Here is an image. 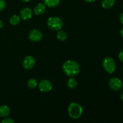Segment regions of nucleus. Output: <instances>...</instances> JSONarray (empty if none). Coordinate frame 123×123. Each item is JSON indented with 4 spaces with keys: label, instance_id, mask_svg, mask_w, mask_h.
<instances>
[{
    "label": "nucleus",
    "instance_id": "dca6fc26",
    "mask_svg": "<svg viewBox=\"0 0 123 123\" xmlns=\"http://www.w3.org/2000/svg\"><path fill=\"white\" fill-rule=\"evenodd\" d=\"M20 21V18L18 15H13L10 18L9 20V22L12 25H16L19 24Z\"/></svg>",
    "mask_w": 123,
    "mask_h": 123
},
{
    "label": "nucleus",
    "instance_id": "7ed1b4c3",
    "mask_svg": "<svg viewBox=\"0 0 123 123\" xmlns=\"http://www.w3.org/2000/svg\"><path fill=\"white\" fill-rule=\"evenodd\" d=\"M48 26L50 30L53 31H58L62 27L63 23L62 20L58 17H50L48 20Z\"/></svg>",
    "mask_w": 123,
    "mask_h": 123
},
{
    "label": "nucleus",
    "instance_id": "20e7f679",
    "mask_svg": "<svg viewBox=\"0 0 123 123\" xmlns=\"http://www.w3.org/2000/svg\"><path fill=\"white\" fill-rule=\"evenodd\" d=\"M103 68L106 72L109 73H113L116 69V63L112 58L106 57L103 59L102 62Z\"/></svg>",
    "mask_w": 123,
    "mask_h": 123
},
{
    "label": "nucleus",
    "instance_id": "a211bd4d",
    "mask_svg": "<svg viewBox=\"0 0 123 123\" xmlns=\"http://www.w3.org/2000/svg\"><path fill=\"white\" fill-rule=\"evenodd\" d=\"M2 123H14V121L11 118H6L1 121Z\"/></svg>",
    "mask_w": 123,
    "mask_h": 123
},
{
    "label": "nucleus",
    "instance_id": "f03ea898",
    "mask_svg": "<svg viewBox=\"0 0 123 123\" xmlns=\"http://www.w3.org/2000/svg\"><path fill=\"white\" fill-rule=\"evenodd\" d=\"M83 112L82 107L77 103H71L68 108L69 116L73 119H78L80 117Z\"/></svg>",
    "mask_w": 123,
    "mask_h": 123
},
{
    "label": "nucleus",
    "instance_id": "423d86ee",
    "mask_svg": "<svg viewBox=\"0 0 123 123\" xmlns=\"http://www.w3.org/2000/svg\"><path fill=\"white\" fill-rule=\"evenodd\" d=\"M30 40L34 42H40L43 38V34L38 30H32L30 32L28 35Z\"/></svg>",
    "mask_w": 123,
    "mask_h": 123
},
{
    "label": "nucleus",
    "instance_id": "5701e85b",
    "mask_svg": "<svg viewBox=\"0 0 123 123\" xmlns=\"http://www.w3.org/2000/svg\"><path fill=\"white\" fill-rule=\"evenodd\" d=\"M120 99H121V100H122L123 102V91L121 92V94H120Z\"/></svg>",
    "mask_w": 123,
    "mask_h": 123
},
{
    "label": "nucleus",
    "instance_id": "bb28decb",
    "mask_svg": "<svg viewBox=\"0 0 123 123\" xmlns=\"http://www.w3.org/2000/svg\"></svg>",
    "mask_w": 123,
    "mask_h": 123
},
{
    "label": "nucleus",
    "instance_id": "ddd939ff",
    "mask_svg": "<svg viewBox=\"0 0 123 123\" xmlns=\"http://www.w3.org/2000/svg\"><path fill=\"white\" fill-rule=\"evenodd\" d=\"M115 0H102V6L103 8L108 9L112 7L114 5Z\"/></svg>",
    "mask_w": 123,
    "mask_h": 123
},
{
    "label": "nucleus",
    "instance_id": "4be33fe9",
    "mask_svg": "<svg viewBox=\"0 0 123 123\" xmlns=\"http://www.w3.org/2000/svg\"><path fill=\"white\" fill-rule=\"evenodd\" d=\"M96 0H85V2H88V3H92V2H94Z\"/></svg>",
    "mask_w": 123,
    "mask_h": 123
},
{
    "label": "nucleus",
    "instance_id": "9d476101",
    "mask_svg": "<svg viewBox=\"0 0 123 123\" xmlns=\"http://www.w3.org/2000/svg\"><path fill=\"white\" fill-rule=\"evenodd\" d=\"M46 11V5L44 4L39 3L35 7L34 12L36 15H41Z\"/></svg>",
    "mask_w": 123,
    "mask_h": 123
},
{
    "label": "nucleus",
    "instance_id": "9b49d317",
    "mask_svg": "<svg viewBox=\"0 0 123 123\" xmlns=\"http://www.w3.org/2000/svg\"><path fill=\"white\" fill-rule=\"evenodd\" d=\"M10 113V109L8 106L2 105L0 106V117L5 118L8 116Z\"/></svg>",
    "mask_w": 123,
    "mask_h": 123
},
{
    "label": "nucleus",
    "instance_id": "f257e3e1",
    "mask_svg": "<svg viewBox=\"0 0 123 123\" xmlns=\"http://www.w3.org/2000/svg\"><path fill=\"white\" fill-rule=\"evenodd\" d=\"M62 70L64 73L70 77L77 75L80 72V66L78 62L73 60H68L62 65Z\"/></svg>",
    "mask_w": 123,
    "mask_h": 123
},
{
    "label": "nucleus",
    "instance_id": "2eb2a0df",
    "mask_svg": "<svg viewBox=\"0 0 123 123\" xmlns=\"http://www.w3.org/2000/svg\"><path fill=\"white\" fill-rule=\"evenodd\" d=\"M56 37L58 40H60V41H65L67 40V35L66 32L64 31H62V30H58L57 32V34H56Z\"/></svg>",
    "mask_w": 123,
    "mask_h": 123
},
{
    "label": "nucleus",
    "instance_id": "4468645a",
    "mask_svg": "<svg viewBox=\"0 0 123 123\" xmlns=\"http://www.w3.org/2000/svg\"><path fill=\"white\" fill-rule=\"evenodd\" d=\"M77 85H78V82L74 78H72V77L69 78L67 82V86L70 89L74 88L77 86Z\"/></svg>",
    "mask_w": 123,
    "mask_h": 123
},
{
    "label": "nucleus",
    "instance_id": "39448f33",
    "mask_svg": "<svg viewBox=\"0 0 123 123\" xmlns=\"http://www.w3.org/2000/svg\"><path fill=\"white\" fill-rule=\"evenodd\" d=\"M109 85L113 91H118L123 88V82L118 78H112L109 80Z\"/></svg>",
    "mask_w": 123,
    "mask_h": 123
},
{
    "label": "nucleus",
    "instance_id": "6ab92c4d",
    "mask_svg": "<svg viewBox=\"0 0 123 123\" xmlns=\"http://www.w3.org/2000/svg\"><path fill=\"white\" fill-rule=\"evenodd\" d=\"M6 6V2L4 0H0V12L3 10Z\"/></svg>",
    "mask_w": 123,
    "mask_h": 123
},
{
    "label": "nucleus",
    "instance_id": "f8f14e48",
    "mask_svg": "<svg viewBox=\"0 0 123 123\" xmlns=\"http://www.w3.org/2000/svg\"><path fill=\"white\" fill-rule=\"evenodd\" d=\"M43 1L46 6L51 8L56 7L60 2V0H43Z\"/></svg>",
    "mask_w": 123,
    "mask_h": 123
},
{
    "label": "nucleus",
    "instance_id": "aec40b11",
    "mask_svg": "<svg viewBox=\"0 0 123 123\" xmlns=\"http://www.w3.org/2000/svg\"><path fill=\"white\" fill-rule=\"evenodd\" d=\"M118 58L121 62H123V50H121V51L120 52V54H119Z\"/></svg>",
    "mask_w": 123,
    "mask_h": 123
},
{
    "label": "nucleus",
    "instance_id": "6e6552de",
    "mask_svg": "<svg viewBox=\"0 0 123 123\" xmlns=\"http://www.w3.org/2000/svg\"><path fill=\"white\" fill-rule=\"evenodd\" d=\"M36 61L32 56H27L25 58L23 61V67L25 69L31 70L35 66Z\"/></svg>",
    "mask_w": 123,
    "mask_h": 123
},
{
    "label": "nucleus",
    "instance_id": "f3484780",
    "mask_svg": "<svg viewBox=\"0 0 123 123\" xmlns=\"http://www.w3.org/2000/svg\"><path fill=\"white\" fill-rule=\"evenodd\" d=\"M27 85L30 88L34 89L38 85V82H37V80L36 79L32 78V79H29L27 82Z\"/></svg>",
    "mask_w": 123,
    "mask_h": 123
},
{
    "label": "nucleus",
    "instance_id": "1a4fd4ad",
    "mask_svg": "<svg viewBox=\"0 0 123 123\" xmlns=\"http://www.w3.org/2000/svg\"><path fill=\"white\" fill-rule=\"evenodd\" d=\"M20 18L24 20H27L31 19L32 16V10L30 7H25L23 8L20 12Z\"/></svg>",
    "mask_w": 123,
    "mask_h": 123
},
{
    "label": "nucleus",
    "instance_id": "393cba45",
    "mask_svg": "<svg viewBox=\"0 0 123 123\" xmlns=\"http://www.w3.org/2000/svg\"><path fill=\"white\" fill-rule=\"evenodd\" d=\"M120 34H121V37H122L123 38V28L122 29H121V31H120Z\"/></svg>",
    "mask_w": 123,
    "mask_h": 123
},
{
    "label": "nucleus",
    "instance_id": "0eeeda50",
    "mask_svg": "<svg viewBox=\"0 0 123 123\" xmlns=\"http://www.w3.org/2000/svg\"><path fill=\"white\" fill-rule=\"evenodd\" d=\"M38 88L42 92H46L50 91L52 88V85L49 80L46 79H43L38 84Z\"/></svg>",
    "mask_w": 123,
    "mask_h": 123
},
{
    "label": "nucleus",
    "instance_id": "412c9836",
    "mask_svg": "<svg viewBox=\"0 0 123 123\" xmlns=\"http://www.w3.org/2000/svg\"><path fill=\"white\" fill-rule=\"evenodd\" d=\"M120 20L121 22V24H123V13H121L120 15Z\"/></svg>",
    "mask_w": 123,
    "mask_h": 123
},
{
    "label": "nucleus",
    "instance_id": "a878e982",
    "mask_svg": "<svg viewBox=\"0 0 123 123\" xmlns=\"http://www.w3.org/2000/svg\"><path fill=\"white\" fill-rule=\"evenodd\" d=\"M23 2H30L31 0H22Z\"/></svg>",
    "mask_w": 123,
    "mask_h": 123
},
{
    "label": "nucleus",
    "instance_id": "b1692460",
    "mask_svg": "<svg viewBox=\"0 0 123 123\" xmlns=\"http://www.w3.org/2000/svg\"><path fill=\"white\" fill-rule=\"evenodd\" d=\"M3 26H4V24H3V22H2L1 21V20H0V29L2 28L3 27Z\"/></svg>",
    "mask_w": 123,
    "mask_h": 123
}]
</instances>
